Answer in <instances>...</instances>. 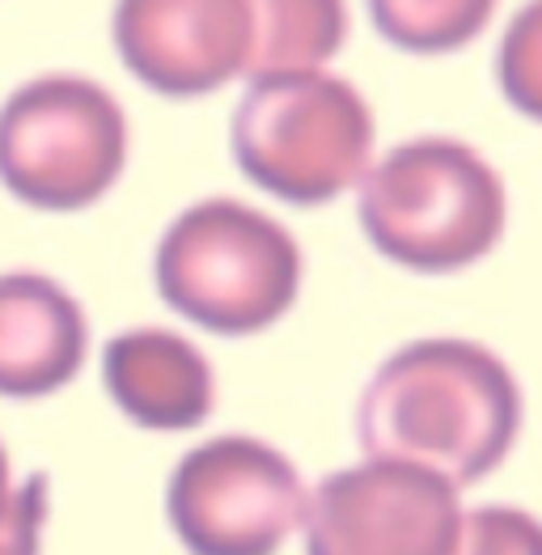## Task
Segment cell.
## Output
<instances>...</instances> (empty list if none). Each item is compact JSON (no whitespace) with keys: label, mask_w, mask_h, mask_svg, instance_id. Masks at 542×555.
<instances>
[{"label":"cell","mask_w":542,"mask_h":555,"mask_svg":"<svg viewBox=\"0 0 542 555\" xmlns=\"http://www.w3.org/2000/svg\"><path fill=\"white\" fill-rule=\"evenodd\" d=\"M13 501H17V479H13V463H9V450H4V441H0V521L9 517Z\"/></svg>","instance_id":"cell-16"},{"label":"cell","mask_w":542,"mask_h":555,"mask_svg":"<svg viewBox=\"0 0 542 555\" xmlns=\"http://www.w3.org/2000/svg\"><path fill=\"white\" fill-rule=\"evenodd\" d=\"M128 144L119 98L81 73H39L0 102V186L39 212H81L111 195Z\"/></svg>","instance_id":"cell-5"},{"label":"cell","mask_w":542,"mask_h":555,"mask_svg":"<svg viewBox=\"0 0 542 555\" xmlns=\"http://www.w3.org/2000/svg\"><path fill=\"white\" fill-rule=\"evenodd\" d=\"M306 475L255 433H221L182 454L166 521L186 555H280L301 530Z\"/></svg>","instance_id":"cell-6"},{"label":"cell","mask_w":542,"mask_h":555,"mask_svg":"<svg viewBox=\"0 0 542 555\" xmlns=\"http://www.w3.org/2000/svg\"><path fill=\"white\" fill-rule=\"evenodd\" d=\"M51 513V488L47 475H30L17 483V501L0 521V555H39L43 552V526Z\"/></svg>","instance_id":"cell-15"},{"label":"cell","mask_w":542,"mask_h":555,"mask_svg":"<svg viewBox=\"0 0 542 555\" xmlns=\"http://www.w3.org/2000/svg\"><path fill=\"white\" fill-rule=\"evenodd\" d=\"M111 39L140 86L204 98L250 73V0H115Z\"/></svg>","instance_id":"cell-8"},{"label":"cell","mask_w":542,"mask_h":555,"mask_svg":"<svg viewBox=\"0 0 542 555\" xmlns=\"http://www.w3.org/2000/svg\"><path fill=\"white\" fill-rule=\"evenodd\" d=\"M450 555H542V517L521 505H475L462 513Z\"/></svg>","instance_id":"cell-14"},{"label":"cell","mask_w":542,"mask_h":555,"mask_svg":"<svg viewBox=\"0 0 542 555\" xmlns=\"http://www.w3.org/2000/svg\"><path fill=\"white\" fill-rule=\"evenodd\" d=\"M111 403L149 433H191L217 412L212 361L170 326H128L102 348Z\"/></svg>","instance_id":"cell-10"},{"label":"cell","mask_w":542,"mask_h":555,"mask_svg":"<svg viewBox=\"0 0 542 555\" xmlns=\"http://www.w3.org/2000/svg\"><path fill=\"white\" fill-rule=\"evenodd\" d=\"M90 314L47 272H0V399L35 403L77 382Z\"/></svg>","instance_id":"cell-9"},{"label":"cell","mask_w":542,"mask_h":555,"mask_svg":"<svg viewBox=\"0 0 542 555\" xmlns=\"http://www.w3.org/2000/svg\"><path fill=\"white\" fill-rule=\"evenodd\" d=\"M526 428V395L508 361L479 339L428 335L390 352L357 403L361 454L415 463L453 488L483 483Z\"/></svg>","instance_id":"cell-1"},{"label":"cell","mask_w":542,"mask_h":555,"mask_svg":"<svg viewBox=\"0 0 542 555\" xmlns=\"http://www.w3.org/2000/svg\"><path fill=\"white\" fill-rule=\"evenodd\" d=\"M357 217L369 246L395 268L453 276L500 246L508 230V186L475 144L415 137L364 170Z\"/></svg>","instance_id":"cell-2"},{"label":"cell","mask_w":542,"mask_h":555,"mask_svg":"<svg viewBox=\"0 0 542 555\" xmlns=\"http://www.w3.org/2000/svg\"><path fill=\"white\" fill-rule=\"evenodd\" d=\"M373 26L411 55H450L496 13V0H369Z\"/></svg>","instance_id":"cell-12"},{"label":"cell","mask_w":542,"mask_h":555,"mask_svg":"<svg viewBox=\"0 0 542 555\" xmlns=\"http://www.w3.org/2000/svg\"><path fill=\"white\" fill-rule=\"evenodd\" d=\"M466 501L450 479L399 459L326 470L306 492V555H450Z\"/></svg>","instance_id":"cell-7"},{"label":"cell","mask_w":542,"mask_h":555,"mask_svg":"<svg viewBox=\"0 0 542 555\" xmlns=\"http://www.w3.org/2000/svg\"><path fill=\"white\" fill-rule=\"evenodd\" d=\"M306 255L275 217L208 195L166 225L153 250L162 301L212 335L242 339L275 326L301 293Z\"/></svg>","instance_id":"cell-3"},{"label":"cell","mask_w":542,"mask_h":555,"mask_svg":"<svg viewBox=\"0 0 542 555\" xmlns=\"http://www.w3.org/2000/svg\"><path fill=\"white\" fill-rule=\"evenodd\" d=\"M496 81L504 102L542 124V0H530L504 30L496 55Z\"/></svg>","instance_id":"cell-13"},{"label":"cell","mask_w":542,"mask_h":555,"mask_svg":"<svg viewBox=\"0 0 542 555\" xmlns=\"http://www.w3.org/2000/svg\"><path fill=\"white\" fill-rule=\"evenodd\" d=\"M233 162L284 204L318 208L357 191L373 166V111L364 93L326 73H268L233 111Z\"/></svg>","instance_id":"cell-4"},{"label":"cell","mask_w":542,"mask_h":555,"mask_svg":"<svg viewBox=\"0 0 542 555\" xmlns=\"http://www.w3.org/2000/svg\"><path fill=\"white\" fill-rule=\"evenodd\" d=\"M250 73H306L322 68L348 43V4L344 0H250Z\"/></svg>","instance_id":"cell-11"}]
</instances>
